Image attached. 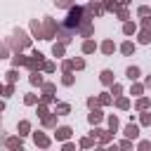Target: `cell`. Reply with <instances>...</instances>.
<instances>
[{
    "mask_svg": "<svg viewBox=\"0 0 151 151\" xmlns=\"http://www.w3.org/2000/svg\"><path fill=\"white\" fill-rule=\"evenodd\" d=\"M101 2H104L106 12H113V14H116V12H118V7H120V2H118V0H101Z\"/></svg>",
    "mask_w": 151,
    "mask_h": 151,
    "instance_id": "cell-38",
    "label": "cell"
},
{
    "mask_svg": "<svg viewBox=\"0 0 151 151\" xmlns=\"http://www.w3.org/2000/svg\"><path fill=\"white\" fill-rule=\"evenodd\" d=\"M35 113H38V118H40V120H42V118H45V116H50V113H52V111H50V109H47V104H45V101H40V104H38V106H35Z\"/></svg>",
    "mask_w": 151,
    "mask_h": 151,
    "instance_id": "cell-36",
    "label": "cell"
},
{
    "mask_svg": "<svg viewBox=\"0 0 151 151\" xmlns=\"http://www.w3.org/2000/svg\"><path fill=\"white\" fill-rule=\"evenodd\" d=\"M14 151H24V146H19V149H14Z\"/></svg>",
    "mask_w": 151,
    "mask_h": 151,
    "instance_id": "cell-57",
    "label": "cell"
},
{
    "mask_svg": "<svg viewBox=\"0 0 151 151\" xmlns=\"http://www.w3.org/2000/svg\"><path fill=\"white\" fill-rule=\"evenodd\" d=\"M40 101H45V104H57L54 94H40Z\"/></svg>",
    "mask_w": 151,
    "mask_h": 151,
    "instance_id": "cell-51",
    "label": "cell"
},
{
    "mask_svg": "<svg viewBox=\"0 0 151 151\" xmlns=\"http://www.w3.org/2000/svg\"><path fill=\"white\" fill-rule=\"evenodd\" d=\"M28 83H31L33 87H42V85H45L42 71H31V73H28Z\"/></svg>",
    "mask_w": 151,
    "mask_h": 151,
    "instance_id": "cell-17",
    "label": "cell"
},
{
    "mask_svg": "<svg viewBox=\"0 0 151 151\" xmlns=\"http://www.w3.org/2000/svg\"><path fill=\"white\" fill-rule=\"evenodd\" d=\"M130 2H132V0H130Z\"/></svg>",
    "mask_w": 151,
    "mask_h": 151,
    "instance_id": "cell-60",
    "label": "cell"
},
{
    "mask_svg": "<svg viewBox=\"0 0 151 151\" xmlns=\"http://www.w3.org/2000/svg\"><path fill=\"white\" fill-rule=\"evenodd\" d=\"M28 31H31V35H33V38L42 40V21H38V19H31V21H28Z\"/></svg>",
    "mask_w": 151,
    "mask_h": 151,
    "instance_id": "cell-11",
    "label": "cell"
},
{
    "mask_svg": "<svg viewBox=\"0 0 151 151\" xmlns=\"http://www.w3.org/2000/svg\"><path fill=\"white\" fill-rule=\"evenodd\" d=\"M113 106L116 109H120V111H127L132 104H130V97H125V94H120V97H116V101H113Z\"/></svg>",
    "mask_w": 151,
    "mask_h": 151,
    "instance_id": "cell-22",
    "label": "cell"
},
{
    "mask_svg": "<svg viewBox=\"0 0 151 151\" xmlns=\"http://www.w3.org/2000/svg\"><path fill=\"white\" fill-rule=\"evenodd\" d=\"M78 151H83V149H78Z\"/></svg>",
    "mask_w": 151,
    "mask_h": 151,
    "instance_id": "cell-59",
    "label": "cell"
},
{
    "mask_svg": "<svg viewBox=\"0 0 151 151\" xmlns=\"http://www.w3.org/2000/svg\"><path fill=\"white\" fill-rule=\"evenodd\" d=\"M139 125H142V127H151V109L139 113Z\"/></svg>",
    "mask_w": 151,
    "mask_h": 151,
    "instance_id": "cell-35",
    "label": "cell"
},
{
    "mask_svg": "<svg viewBox=\"0 0 151 151\" xmlns=\"http://www.w3.org/2000/svg\"><path fill=\"white\" fill-rule=\"evenodd\" d=\"M104 120V111H101V106H97V109H90V113H87V123L94 127V125H99Z\"/></svg>",
    "mask_w": 151,
    "mask_h": 151,
    "instance_id": "cell-9",
    "label": "cell"
},
{
    "mask_svg": "<svg viewBox=\"0 0 151 151\" xmlns=\"http://www.w3.org/2000/svg\"><path fill=\"white\" fill-rule=\"evenodd\" d=\"M94 142H97L94 137H80V139H78V146H80L83 151H87V149H94Z\"/></svg>",
    "mask_w": 151,
    "mask_h": 151,
    "instance_id": "cell-27",
    "label": "cell"
},
{
    "mask_svg": "<svg viewBox=\"0 0 151 151\" xmlns=\"http://www.w3.org/2000/svg\"><path fill=\"white\" fill-rule=\"evenodd\" d=\"M123 137H127V139H132V142H139V125L130 120V123L123 127Z\"/></svg>",
    "mask_w": 151,
    "mask_h": 151,
    "instance_id": "cell-7",
    "label": "cell"
},
{
    "mask_svg": "<svg viewBox=\"0 0 151 151\" xmlns=\"http://www.w3.org/2000/svg\"><path fill=\"white\" fill-rule=\"evenodd\" d=\"M106 125H109V130H113V132H118V127H120V120H118V116H116V113H111V116H106Z\"/></svg>",
    "mask_w": 151,
    "mask_h": 151,
    "instance_id": "cell-30",
    "label": "cell"
},
{
    "mask_svg": "<svg viewBox=\"0 0 151 151\" xmlns=\"http://www.w3.org/2000/svg\"><path fill=\"white\" fill-rule=\"evenodd\" d=\"M31 137H33V144H35L38 149H42V151L52 146V139H50V137H47V134H45L42 130H35V132H33Z\"/></svg>",
    "mask_w": 151,
    "mask_h": 151,
    "instance_id": "cell-5",
    "label": "cell"
},
{
    "mask_svg": "<svg viewBox=\"0 0 151 151\" xmlns=\"http://www.w3.org/2000/svg\"><path fill=\"white\" fill-rule=\"evenodd\" d=\"M139 26H142L144 31H151V17H142V21H139Z\"/></svg>",
    "mask_w": 151,
    "mask_h": 151,
    "instance_id": "cell-50",
    "label": "cell"
},
{
    "mask_svg": "<svg viewBox=\"0 0 151 151\" xmlns=\"http://www.w3.org/2000/svg\"><path fill=\"white\" fill-rule=\"evenodd\" d=\"M137 151H151V139H139L137 142Z\"/></svg>",
    "mask_w": 151,
    "mask_h": 151,
    "instance_id": "cell-43",
    "label": "cell"
},
{
    "mask_svg": "<svg viewBox=\"0 0 151 151\" xmlns=\"http://www.w3.org/2000/svg\"><path fill=\"white\" fill-rule=\"evenodd\" d=\"M12 94H14V85H9V83H5V87H2V97H5V99H9Z\"/></svg>",
    "mask_w": 151,
    "mask_h": 151,
    "instance_id": "cell-47",
    "label": "cell"
},
{
    "mask_svg": "<svg viewBox=\"0 0 151 151\" xmlns=\"http://www.w3.org/2000/svg\"><path fill=\"white\" fill-rule=\"evenodd\" d=\"M109 92H111L113 97H120V94H123V85H120V83H113V85L109 87Z\"/></svg>",
    "mask_w": 151,
    "mask_h": 151,
    "instance_id": "cell-44",
    "label": "cell"
},
{
    "mask_svg": "<svg viewBox=\"0 0 151 151\" xmlns=\"http://www.w3.org/2000/svg\"><path fill=\"white\" fill-rule=\"evenodd\" d=\"M40 90H42V94H54V90H57V85H54V83H45V85H42Z\"/></svg>",
    "mask_w": 151,
    "mask_h": 151,
    "instance_id": "cell-46",
    "label": "cell"
},
{
    "mask_svg": "<svg viewBox=\"0 0 151 151\" xmlns=\"http://www.w3.org/2000/svg\"><path fill=\"white\" fill-rule=\"evenodd\" d=\"M116 50H118V45H116L111 38H106V40H101V42H99V52H101L104 57H111Z\"/></svg>",
    "mask_w": 151,
    "mask_h": 151,
    "instance_id": "cell-8",
    "label": "cell"
},
{
    "mask_svg": "<svg viewBox=\"0 0 151 151\" xmlns=\"http://www.w3.org/2000/svg\"><path fill=\"white\" fill-rule=\"evenodd\" d=\"M45 61H47V59H45V54H42L40 50H33L24 68H28V73H31V71H42V66H45Z\"/></svg>",
    "mask_w": 151,
    "mask_h": 151,
    "instance_id": "cell-4",
    "label": "cell"
},
{
    "mask_svg": "<svg viewBox=\"0 0 151 151\" xmlns=\"http://www.w3.org/2000/svg\"><path fill=\"white\" fill-rule=\"evenodd\" d=\"M137 33H139V28H137V24H134L132 19L123 24V35H127V38H134Z\"/></svg>",
    "mask_w": 151,
    "mask_h": 151,
    "instance_id": "cell-19",
    "label": "cell"
},
{
    "mask_svg": "<svg viewBox=\"0 0 151 151\" xmlns=\"http://www.w3.org/2000/svg\"><path fill=\"white\" fill-rule=\"evenodd\" d=\"M104 149H106V151H120V146H118L116 142H111V144H106Z\"/></svg>",
    "mask_w": 151,
    "mask_h": 151,
    "instance_id": "cell-53",
    "label": "cell"
},
{
    "mask_svg": "<svg viewBox=\"0 0 151 151\" xmlns=\"http://www.w3.org/2000/svg\"><path fill=\"white\" fill-rule=\"evenodd\" d=\"M118 146H120V151H137V144H132V139H127V137H123L118 142Z\"/></svg>",
    "mask_w": 151,
    "mask_h": 151,
    "instance_id": "cell-32",
    "label": "cell"
},
{
    "mask_svg": "<svg viewBox=\"0 0 151 151\" xmlns=\"http://www.w3.org/2000/svg\"><path fill=\"white\" fill-rule=\"evenodd\" d=\"M97 97H99V104H101V106H111V104H113V94H111V92H99Z\"/></svg>",
    "mask_w": 151,
    "mask_h": 151,
    "instance_id": "cell-34",
    "label": "cell"
},
{
    "mask_svg": "<svg viewBox=\"0 0 151 151\" xmlns=\"http://www.w3.org/2000/svg\"><path fill=\"white\" fill-rule=\"evenodd\" d=\"M76 5V0H54V7H59V9H71Z\"/></svg>",
    "mask_w": 151,
    "mask_h": 151,
    "instance_id": "cell-40",
    "label": "cell"
},
{
    "mask_svg": "<svg viewBox=\"0 0 151 151\" xmlns=\"http://www.w3.org/2000/svg\"><path fill=\"white\" fill-rule=\"evenodd\" d=\"M73 137V127L71 125H57V130H54V139L57 142H68Z\"/></svg>",
    "mask_w": 151,
    "mask_h": 151,
    "instance_id": "cell-6",
    "label": "cell"
},
{
    "mask_svg": "<svg viewBox=\"0 0 151 151\" xmlns=\"http://www.w3.org/2000/svg\"><path fill=\"white\" fill-rule=\"evenodd\" d=\"M118 2H120V5H127V2H130V0H118Z\"/></svg>",
    "mask_w": 151,
    "mask_h": 151,
    "instance_id": "cell-56",
    "label": "cell"
},
{
    "mask_svg": "<svg viewBox=\"0 0 151 151\" xmlns=\"http://www.w3.org/2000/svg\"><path fill=\"white\" fill-rule=\"evenodd\" d=\"M17 80H19V71L12 66L9 71H5V83H9V85H17Z\"/></svg>",
    "mask_w": 151,
    "mask_h": 151,
    "instance_id": "cell-26",
    "label": "cell"
},
{
    "mask_svg": "<svg viewBox=\"0 0 151 151\" xmlns=\"http://www.w3.org/2000/svg\"><path fill=\"white\" fill-rule=\"evenodd\" d=\"M24 104H26V106H38V104H40V94L26 92V94H24Z\"/></svg>",
    "mask_w": 151,
    "mask_h": 151,
    "instance_id": "cell-25",
    "label": "cell"
},
{
    "mask_svg": "<svg viewBox=\"0 0 151 151\" xmlns=\"http://www.w3.org/2000/svg\"><path fill=\"white\" fill-rule=\"evenodd\" d=\"M90 5H92V12H94V17H101V14H106V7H104V2H101V0H92Z\"/></svg>",
    "mask_w": 151,
    "mask_h": 151,
    "instance_id": "cell-28",
    "label": "cell"
},
{
    "mask_svg": "<svg viewBox=\"0 0 151 151\" xmlns=\"http://www.w3.org/2000/svg\"><path fill=\"white\" fill-rule=\"evenodd\" d=\"M73 68H76V71H83V68H85V59H83V57H73Z\"/></svg>",
    "mask_w": 151,
    "mask_h": 151,
    "instance_id": "cell-45",
    "label": "cell"
},
{
    "mask_svg": "<svg viewBox=\"0 0 151 151\" xmlns=\"http://www.w3.org/2000/svg\"><path fill=\"white\" fill-rule=\"evenodd\" d=\"M85 21V7H80V5H73L71 9H68V14H66V19H64V28H68V31H76L78 33V26Z\"/></svg>",
    "mask_w": 151,
    "mask_h": 151,
    "instance_id": "cell-1",
    "label": "cell"
},
{
    "mask_svg": "<svg viewBox=\"0 0 151 151\" xmlns=\"http://www.w3.org/2000/svg\"><path fill=\"white\" fill-rule=\"evenodd\" d=\"M31 38L33 35H28L24 28H14V38H7V42L14 52H24V50L31 47Z\"/></svg>",
    "mask_w": 151,
    "mask_h": 151,
    "instance_id": "cell-2",
    "label": "cell"
},
{
    "mask_svg": "<svg viewBox=\"0 0 151 151\" xmlns=\"http://www.w3.org/2000/svg\"><path fill=\"white\" fill-rule=\"evenodd\" d=\"M149 109H151V99H149L146 94H142V97H137V99H134V111H137V113L149 111Z\"/></svg>",
    "mask_w": 151,
    "mask_h": 151,
    "instance_id": "cell-13",
    "label": "cell"
},
{
    "mask_svg": "<svg viewBox=\"0 0 151 151\" xmlns=\"http://www.w3.org/2000/svg\"><path fill=\"white\" fill-rule=\"evenodd\" d=\"M54 71H57V64H54V61H45L42 73H54Z\"/></svg>",
    "mask_w": 151,
    "mask_h": 151,
    "instance_id": "cell-49",
    "label": "cell"
},
{
    "mask_svg": "<svg viewBox=\"0 0 151 151\" xmlns=\"http://www.w3.org/2000/svg\"><path fill=\"white\" fill-rule=\"evenodd\" d=\"M92 151H106V149H104V146H101V144H99V146H94V149H92Z\"/></svg>",
    "mask_w": 151,
    "mask_h": 151,
    "instance_id": "cell-55",
    "label": "cell"
},
{
    "mask_svg": "<svg viewBox=\"0 0 151 151\" xmlns=\"http://www.w3.org/2000/svg\"><path fill=\"white\" fill-rule=\"evenodd\" d=\"M45 151H50V149H45Z\"/></svg>",
    "mask_w": 151,
    "mask_h": 151,
    "instance_id": "cell-58",
    "label": "cell"
},
{
    "mask_svg": "<svg viewBox=\"0 0 151 151\" xmlns=\"http://www.w3.org/2000/svg\"><path fill=\"white\" fill-rule=\"evenodd\" d=\"M125 76H127V80H130V83H134V80H139V78H142V68L132 64V66H127V68H125Z\"/></svg>",
    "mask_w": 151,
    "mask_h": 151,
    "instance_id": "cell-20",
    "label": "cell"
},
{
    "mask_svg": "<svg viewBox=\"0 0 151 151\" xmlns=\"http://www.w3.org/2000/svg\"><path fill=\"white\" fill-rule=\"evenodd\" d=\"M59 24H57V19H52V17H42V40H54L57 35H59Z\"/></svg>",
    "mask_w": 151,
    "mask_h": 151,
    "instance_id": "cell-3",
    "label": "cell"
},
{
    "mask_svg": "<svg viewBox=\"0 0 151 151\" xmlns=\"http://www.w3.org/2000/svg\"><path fill=\"white\" fill-rule=\"evenodd\" d=\"M54 111H57V116H68L73 109H71L68 101H57V104H54Z\"/></svg>",
    "mask_w": 151,
    "mask_h": 151,
    "instance_id": "cell-23",
    "label": "cell"
},
{
    "mask_svg": "<svg viewBox=\"0 0 151 151\" xmlns=\"http://www.w3.org/2000/svg\"><path fill=\"white\" fill-rule=\"evenodd\" d=\"M57 118H59V116H57V111H52L50 116H45V118L40 120V125H42L45 130H57Z\"/></svg>",
    "mask_w": 151,
    "mask_h": 151,
    "instance_id": "cell-16",
    "label": "cell"
},
{
    "mask_svg": "<svg viewBox=\"0 0 151 151\" xmlns=\"http://www.w3.org/2000/svg\"><path fill=\"white\" fill-rule=\"evenodd\" d=\"M85 104H87V109H97V106H101V104H99V97H97V94L87 97V99H85Z\"/></svg>",
    "mask_w": 151,
    "mask_h": 151,
    "instance_id": "cell-42",
    "label": "cell"
},
{
    "mask_svg": "<svg viewBox=\"0 0 151 151\" xmlns=\"http://www.w3.org/2000/svg\"><path fill=\"white\" fill-rule=\"evenodd\" d=\"M118 50H120L123 57H132L134 50H137V42H134V40H123V42L118 45Z\"/></svg>",
    "mask_w": 151,
    "mask_h": 151,
    "instance_id": "cell-10",
    "label": "cell"
},
{
    "mask_svg": "<svg viewBox=\"0 0 151 151\" xmlns=\"http://www.w3.org/2000/svg\"><path fill=\"white\" fill-rule=\"evenodd\" d=\"M137 17L142 19V17H151V7L149 5H139L137 7Z\"/></svg>",
    "mask_w": 151,
    "mask_h": 151,
    "instance_id": "cell-41",
    "label": "cell"
},
{
    "mask_svg": "<svg viewBox=\"0 0 151 151\" xmlns=\"http://www.w3.org/2000/svg\"><path fill=\"white\" fill-rule=\"evenodd\" d=\"M116 17L125 24V21H130V9H127V5H120L118 7V12H116Z\"/></svg>",
    "mask_w": 151,
    "mask_h": 151,
    "instance_id": "cell-33",
    "label": "cell"
},
{
    "mask_svg": "<svg viewBox=\"0 0 151 151\" xmlns=\"http://www.w3.org/2000/svg\"><path fill=\"white\" fill-rule=\"evenodd\" d=\"M73 59H61V73H73Z\"/></svg>",
    "mask_w": 151,
    "mask_h": 151,
    "instance_id": "cell-39",
    "label": "cell"
},
{
    "mask_svg": "<svg viewBox=\"0 0 151 151\" xmlns=\"http://www.w3.org/2000/svg\"><path fill=\"white\" fill-rule=\"evenodd\" d=\"M61 85H64V87L76 85V76H73V73H61Z\"/></svg>",
    "mask_w": 151,
    "mask_h": 151,
    "instance_id": "cell-37",
    "label": "cell"
},
{
    "mask_svg": "<svg viewBox=\"0 0 151 151\" xmlns=\"http://www.w3.org/2000/svg\"><path fill=\"white\" fill-rule=\"evenodd\" d=\"M52 57H57V59H61V57H66V42H54L52 45Z\"/></svg>",
    "mask_w": 151,
    "mask_h": 151,
    "instance_id": "cell-21",
    "label": "cell"
},
{
    "mask_svg": "<svg viewBox=\"0 0 151 151\" xmlns=\"http://www.w3.org/2000/svg\"><path fill=\"white\" fill-rule=\"evenodd\" d=\"M99 83H101L104 87H111V85L116 83V76H113V71H111V68H104V71L99 73Z\"/></svg>",
    "mask_w": 151,
    "mask_h": 151,
    "instance_id": "cell-12",
    "label": "cell"
},
{
    "mask_svg": "<svg viewBox=\"0 0 151 151\" xmlns=\"http://www.w3.org/2000/svg\"><path fill=\"white\" fill-rule=\"evenodd\" d=\"M97 50H99V45H97L92 38H85L83 45H80V52H83V54H94Z\"/></svg>",
    "mask_w": 151,
    "mask_h": 151,
    "instance_id": "cell-15",
    "label": "cell"
},
{
    "mask_svg": "<svg viewBox=\"0 0 151 151\" xmlns=\"http://www.w3.org/2000/svg\"><path fill=\"white\" fill-rule=\"evenodd\" d=\"M78 149H80V146H76L71 139H68V142H61V151H78Z\"/></svg>",
    "mask_w": 151,
    "mask_h": 151,
    "instance_id": "cell-48",
    "label": "cell"
},
{
    "mask_svg": "<svg viewBox=\"0 0 151 151\" xmlns=\"http://www.w3.org/2000/svg\"><path fill=\"white\" fill-rule=\"evenodd\" d=\"M17 134H21V137H28V134H33V130H31V120H19L17 123Z\"/></svg>",
    "mask_w": 151,
    "mask_h": 151,
    "instance_id": "cell-18",
    "label": "cell"
},
{
    "mask_svg": "<svg viewBox=\"0 0 151 151\" xmlns=\"http://www.w3.org/2000/svg\"><path fill=\"white\" fill-rule=\"evenodd\" d=\"M144 85H146V90H151V76H146V78H144Z\"/></svg>",
    "mask_w": 151,
    "mask_h": 151,
    "instance_id": "cell-54",
    "label": "cell"
},
{
    "mask_svg": "<svg viewBox=\"0 0 151 151\" xmlns=\"http://www.w3.org/2000/svg\"><path fill=\"white\" fill-rule=\"evenodd\" d=\"M21 139H24L21 134H12V137H5V142H2V144H5V149H9V151H14V149H19V146H24V144H21Z\"/></svg>",
    "mask_w": 151,
    "mask_h": 151,
    "instance_id": "cell-14",
    "label": "cell"
},
{
    "mask_svg": "<svg viewBox=\"0 0 151 151\" xmlns=\"http://www.w3.org/2000/svg\"><path fill=\"white\" fill-rule=\"evenodd\" d=\"M144 90H146V85H144V83H139V80H134V83L130 85V94H132V97H142V94H144Z\"/></svg>",
    "mask_w": 151,
    "mask_h": 151,
    "instance_id": "cell-24",
    "label": "cell"
},
{
    "mask_svg": "<svg viewBox=\"0 0 151 151\" xmlns=\"http://www.w3.org/2000/svg\"><path fill=\"white\" fill-rule=\"evenodd\" d=\"M26 61H28V57H24L21 52H14V57H12V66H14V68L26 66Z\"/></svg>",
    "mask_w": 151,
    "mask_h": 151,
    "instance_id": "cell-29",
    "label": "cell"
},
{
    "mask_svg": "<svg viewBox=\"0 0 151 151\" xmlns=\"http://www.w3.org/2000/svg\"><path fill=\"white\" fill-rule=\"evenodd\" d=\"M0 54H2V59H7V57H9V42H5V45H2V52H0Z\"/></svg>",
    "mask_w": 151,
    "mask_h": 151,
    "instance_id": "cell-52",
    "label": "cell"
},
{
    "mask_svg": "<svg viewBox=\"0 0 151 151\" xmlns=\"http://www.w3.org/2000/svg\"><path fill=\"white\" fill-rule=\"evenodd\" d=\"M137 42H139V45H151V31H144V28H142V31L137 33Z\"/></svg>",
    "mask_w": 151,
    "mask_h": 151,
    "instance_id": "cell-31",
    "label": "cell"
}]
</instances>
